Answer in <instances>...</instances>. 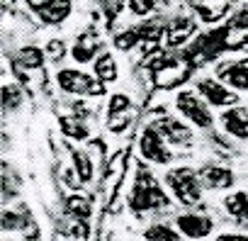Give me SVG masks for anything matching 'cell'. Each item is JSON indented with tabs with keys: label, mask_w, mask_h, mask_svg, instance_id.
Listing matches in <instances>:
<instances>
[{
	"label": "cell",
	"mask_w": 248,
	"mask_h": 241,
	"mask_svg": "<svg viewBox=\"0 0 248 241\" xmlns=\"http://www.w3.org/2000/svg\"><path fill=\"white\" fill-rule=\"evenodd\" d=\"M124 5H129V0H100V8H102V13H105L109 25L117 20V15L124 10Z\"/></svg>",
	"instance_id": "24"
},
{
	"label": "cell",
	"mask_w": 248,
	"mask_h": 241,
	"mask_svg": "<svg viewBox=\"0 0 248 241\" xmlns=\"http://www.w3.org/2000/svg\"><path fill=\"white\" fill-rule=\"evenodd\" d=\"M71 161H73V171H76V176L80 178V183L93 180V161H90V154H85V151H80V149H73V151H71Z\"/></svg>",
	"instance_id": "19"
},
{
	"label": "cell",
	"mask_w": 248,
	"mask_h": 241,
	"mask_svg": "<svg viewBox=\"0 0 248 241\" xmlns=\"http://www.w3.org/2000/svg\"><path fill=\"white\" fill-rule=\"evenodd\" d=\"M27 224H30L27 217H22V214H17V212H10V209L3 212V231H20V229H25Z\"/></svg>",
	"instance_id": "23"
},
{
	"label": "cell",
	"mask_w": 248,
	"mask_h": 241,
	"mask_svg": "<svg viewBox=\"0 0 248 241\" xmlns=\"http://www.w3.org/2000/svg\"><path fill=\"white\" fill-rule=\"evenodd\" d=\"M166 185L183 207H197L202 202L204 185H202L200 171H195V168H187V166L170 168L166 173Z\"/></svg>",
	"instance_id": "2"
},
{
	"label": "cell",
	"mask_w": 248,
	"mask_h": 241,
	"mask_svg": "<svg viewBox=\"0 0 248 241\" xmlns=\"http://www.w3.org/2000/svg\"><path fill=\"white\" fill-rule=\"evenodd\" d=\"M93 73L97 80L102 83H114L119 78V68H117V61L109 51H102L95 61H93Z\"/></svg>",
	"instance_id": "16"
},
{
	"label": "cell",
	"mask_w": 248,
	"mask_h": 241,
	"mask_svg": "<svg viewBox=\"0 0 248 241\" xmlns=\"http://www.w3.org/2000/svg\"><path fill=\"white\" fill-rule=\"evenodd\" d=\"M154 127L161 132V137L170 146H190L192 144V129L187 127V122H183V119H178V117L163 114L154 122Z\"/></svg>",
	"instance_id": "8"
},
{
	"label": "cell",
	"mask_w": 248,
	"mask_h": 241,
	"mask_svg": "<svg viewBox=\"0 0 248 241\" xmlns=\"http://www.w3.org/2000/svg\"><path fill=\"white\" fill-rule=\"evenodd\" d=\"M214 241H248V234H241V231H224V234H219Z\"/></svg>",
	"instance_id": "29"
},
{
	"label": "cell",
	"mask_w": 248,
	"mask_h": 241,
	"mask_svg": "<svg viewBox=\"0 0 248 241\" xmlns=\"http://www.w3.org/2000/svg\"><path fill=\"white\" fill-rule=\"evenodd\" d=\"M168 146H170V144L161 137V132H158L154 125L144 127V132H141V137H139V154H141L144 161L158 163V166H168V163L173 161V151H170Z\"/></svg>",
	"instance_id": "5"
},
{
	"label": "cell",
	"mask_w": 248,
	"mask_h": 241,
	"mask_svg": "<svg viewBox=\"0 0 248 241\" xmlns=\"http://www.w3.org/2000/svg\"><path fill=\"white\" fill-rule=\"evenodd\" d=\"M139 44H141V37H139V30H137V27L124 30V32H119V34L114 37V47H117L119 51H129V49H134V47H139Z\"/></svg>",
	"instance_id": "21"
},
{
	"label": "cell",
	"mask_w": 248,
	"mask_h": 241,
	"mask_svg": "<svg viewBox=\"0 0 248 241\" xmlns=\"http://www.w3.org/2000/svg\"><path fill=\"white\" fill-rule=\"evenodd\" d=\"M224 209L233 222H238L241 226L248 229V193L246 190H236V193L226 195L224 197Z\"/></svg>",
	"instance_id": "15"
},
{
	"label": "cell",
	"mask_w": 248,
	"mask_h": 241,
	"mask_svg": "<svg viewBox=\"0 0 248 241\" xmlns=\"http://www.w3.org/2000/svg\"><path fill=\"white\" fill-rule=\"evenodd\" d=\"M22 3H27V8H30V10H37L39 5H44V3H46V0H22Z\"/></svg>",
	"instance_id": "30"
},
{
	"label": "cell",
	"mask_w": 248,
	"mask_h": 241,
	"mask_svg": "<svg viewBox=\"0 0 248 241\" xmlns=\"http://www.w3.org/2000/svg\"><path fill=\"white\" fill-rule=\"evenodd\" d=\"M66 44L61 42V39H49L46 42V47H44V54H46V59H51V61H61L63 56H66Z\"/></svg>",
	"instance_id": "25"
},
{
	"label": "cell",
	"mask_w": 248,
	"mask_h": 241,
	"mask_svg": "<svg viewBox=\"0 0 248 241\" xmlns=\"http://www.w3.org/2000/svg\"><path fill=\"white\" fill-rule=\"evenodd\" d=\"M217 78L236 93L248 90V59H236V61L221 64L217 68Z\"/></svg>",
	"instance_id": "9"
},
{
	"label": "cell",
	"mask_w": 248,
	"mask_h": 241,
	"mask_svg": "<svg viewBox=\"0 0 248 241\" xmlns=\"http://www.w3.org/2000/svg\"><path fill=\"white\" fill-rule=\"evenodd\" d=\"M200 178H202V185L207 190H229L236 183L233 171L226 166H217V163H204L200 168Z\"/></svg>",
	"instance_id": "11"
},
{
	"label": "cell",
	"mask_w": 248,
	"mask_h": 241,
	"mask_svg": "<svg viewBox=\"0 0 248 241\" xmlns=\"http://www.w3.org/2000/svg\"><path fill=\"white\" fill-rule=\"evenodd\" d=\"M66 205H68V212L76 214V217H88V214H90V202H88L85 197H80V195L71 197Z\"/></svg>",
	"instance_id": "26"
},
{
	"label": "cell",
	"mask_w": 248,
	"mask_h": 241,
	"mask_svg": "<svg viewBox=\"0 0 248 241\" xmlns=\"http://www.w3.org/2000/svg\"><path fill=\"white\" fill-rule=\"evenodd\" d=\"M22 100H25V97H22V90H20L15 83H13V85H10V83L3 85V110H5V112H10V110H13V112L20 110Z\"/></svg>",
	"instance_id": "20"
},
{
	"label": "cell",
	"mask_w": 248,
	"mask_h": 241,
	"mask_svg": "<svg viewBox=\"0 0 248 241\" xmlns=\"http://www.w3.org/2000/svg\"><path fill=\"white\" fill-rule=\"evenodd\" d=\"M132 110V100L124 95V93H114L107 102V114L109 117H119V114H127Z\"/></svg>",
	"instance_id": "22"
},
{
	"label": "cell",
	"mask_w": 248,
	"mask_h": 241,
	"mask_svg": "<svg viewBox=\"0 0 248 241\" xmlns=\"http://www.w3.org/2000/svg\"><path fill=\"white\" fill-rule=\"evenodd\" d=\"M144 239H146V241H183V234H180L178 226H173V224L156 222V224H149V226H146Z\"/></svg>",
	"instance_id": "17"
},
{
	"label": "cell",
	"mask_w": 248,
	"mask_h": 241,
	"mask_svg": "<svg viewBox=\"0 0 248 241\" xmlns=\"http://www.w3.org/2000/svg\"><path fill=\"white\" fill-rule=\"evenodd\" d=\"M56 83L63 93L68 95H85V97H95L105 93V83L97 80L90 73H83L80 68H61L56 73Z\"/></svg>",
	"instance_id": "4"
},
{
	"label": "cell",
	"mask_w": 248,
	"mask_h": 241,
	"mask_svg": "<svg viewBox=\"0 0 248 241\" xmlns=\"http://www.w3.org/2000/svg\"><path fill=\"white\" fill-rule=\"evenodd\" d=\"M197 93L202 95V100L209 107H233L238 105V93L231 90L229 85H224L219 78H200L197 80Z\"/></svg>",
	"instance_id": "6"
},
{
	"label": "cell",
	"mask_w": 248,
	"mask_h": 241,
	"mask_svg": "<svg viewBox=\"0 0 248 241\" xmlns=\"http://www.w3.org/2000/svg\"><path fill=\"white\" fill-rule=\"evenodd\" d=\"M197 30V22L192 17H175L166 25V42L168 47H183Z\"/></svg>",
	"instance_id": "14"
},
{
	"label": "cell",
	"mask_w": 248,
	"mask_h": 241,
	"mask_svg": "<svg viewBox=\"0 0 248 241\" xmlns=\"http://www.w3.org/2000/svg\"><path fill=\"white\" fill-rule=\"evenodd\" d=\"M44 61H46V54H44L39 47H22V49L17 51V64L25 66L27 71H37V68H42Z\"/></svg>",
	"instance_id": "18"
},
{
	"label": "cell",
	"mask_w": 248,
	"mask_h": 241,
	"mask_svg": "<svg viewBox=\"0 0 248 241\" xmlns=\"http://www.w3.org/2000/svg\"><path fill=\"white\" fill-rule=\"evenodd\" d=\"M73 5L71 0H46L44 5H39L37 10H32L44 25H61L68 15H71Z\"/></svg>",
	"instance_id": "13"
},
{
	"label": "cell",
	"mask_w": 248,
	"mask_h": 241,
	"mask_svg": "<svg viewBox=\"0 0 248 241\" xmlns=\"http://www.w3.org/2000/svg\"><path fill=\"white\" fill-rule=\"evenodd\" d=\"M102 54V42L95 37V34H80L76 42H73V47H71V56H73V61H78V64H90V61H95L97 56Z\"/></svg>",
	"instance_id": "12"
},
{
	"label": "cell",
	"mask_w": 248,
	"mask_h": 241,
	"mask_svg": "<svg viewBox=\"0 0 248 241\" xmlns=\"http://www.w3.org/2000/svg\"><path fill=\"white\" fill-rule=\"evenodd\" d=\"M221 127L229 137L238 139V142H246L248 139V107H241V105H233L229 110L221 112Z\"/></svg>",
	"instance_id": "10"
},
{
	"label": "cell",
	"mask_w": 248,
	"mask_h": 241,
	"mask_svg": "<svg viewBox=\"0 0 248 241\" xmlns=\"http://www.w3.org/2000/svg\"><path fill=\"white\" fill-rule=\"evenodd\" d=\"M129 207L137 214L170 207V197L156 183L151 171H146V166H139V171H137V180H134V190H132V197H129Z\"/></svg>",
	"instance_id": "1"
},
{
	"label": "cell",
	"mask_w": 248,
	"mask_h": 241,
	"mask_svg": "<svg viewBox=\"0 0 248 241\" xmlns=\"http://www.w3.org/2000/svg\"><path fill=\"white\" fill-rule=\"evenodd\" d=\"M129 10L137 17H144L156 10V0H129Z\"/></svg>",
	"instance_id": "27"
},
{
	"label": "cell",
	"mask_w": 248,
	"mask_h": 241,
	"mask_svg": "<svg viewBox=\"0 0 248 241\" xmlns=\"http://www.w3.org/2000/svg\"><path fill=\"white\" fill-rule=\"evenodd\" d=\"M175 226L178 231L183 234V239H190V241H202L207 239L212 231H214V219L209 214H202V212H183L175 217Z\"/></svg>",
	"instance_id": "7"
},
{
	"label": "cell",
	"mask_w": 248,
	"mask_h": 241,
	"mask_svg": "<svg viewBox=\"0 0 248 241\" xmlns=\"http://www.w3.org/2000/svg\"><path fill=\"white\" fill-rule=\"evenodd\" d=\"M61 127H63V132H66V134H71V137H76V139H85V137H88L85 127H83V125H78L76 119H71V122H68V119L63 117V119H61Z\"/></svg>",
	"instance_id": "28"
},
{
	"label": "cell",
	"mask_w": 248,
	"mask_h": 241,
	"mask_svg": "<svg viewBox=\"0 0 248 241\" xmlns=\"http://www.w3.org/2000/svg\"><path fill=\"white\" fill-rule=\"evenodd\" d=\"M175 110L180 112L183 119H187V122L195 125L197 129H212V125H214V117L209 112V105L195 90H180L175 95Z\"/></svg>",
	"instance_id": "3"
}]
</instances>
